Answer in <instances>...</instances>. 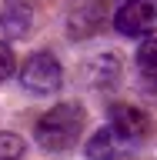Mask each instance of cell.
<instances>
[{
  "label": "cell",
  "mask_w": 157,
  "mask_h": 160,
  "mask_svg": "<svg viewBox=\"0 0 157 160\" xmlns=\"http://www.w3.org/2000/svg\"><path fill=\"white\" fill-rule=\"evenodd\" d=\"M20 83L30 90V93H40V97H47V93H57L60 83H64V67H60V60L47 50H37V53H30L24 60V67H20Z\"/></svg>",
  "instance_id": "cell-2"
},
{
  "label": "cell",
  "mask_w": 157,
  "mask_h": 160,
  "mask_svg": "<svg viewBox=\"0 0 157 160\" xmlns=\"http://www.w3.org/2000/svg\"><path fill=\"white\" fill-rule=\"evenodd\" d=\"M137 70L144 73V77L157 80V37H150V40L140 43V50H137Z\"/></svg>",
  "instance_id": "cell-7"
},
{
  "label": "cell",
  "mask_w": 157,
  "mask_h": 160,
  "mask_svg": "<svg viewBox=\"0 0 157 160\" xmlns=\"http://www.w3.org/2000/svg\"><path fill=\"white\" fill-rule=\"evenodd\" d=\"M114 27L124 37H154L157 33V0H124L114 13Z\"/></svg>",
  "instance_id": "cell-3"
},
{
  "label": "cell",
  "mask_w": 157,
  "mask_h": 160,
  "mask_svg": "<svg viewBox=\"0 0 157 160\" xmlns=\"http://www.w3.org/2000/svg\"><path fill=\"white\" fill-rule=\"evenodd\" d=\"M30 20V7L24 0H0V30L7 33V37H20V33H27Z\"/></svg>",
  "instance_id": "cell-6"
},
{
  "label": "cell",
  "mask_w": 157,
  "mask_h": 160,
  "mask_svg": "<svg viewBox=\"0 0 157 160\" xmlns=\"http://www.w3.org/2000/svg\"><path fill=\"white\" fill-rule=\"evenodd\" d=\"M107 127H114L120 137H127L130 143H140V140L150 133V120L140 107H130V103H110L107 107Z\"/></svg>",
  "instance_id": "cell-4"
},
{
  "label": "cell",
  "mask_w": 157,
  "mask_h": 160,
  "mask_svg": "<svg viewBox=\"0 0 157 160\" xmlns=\"http://www.w3.org/2000/svg\"><path fill=\"white\" fill-rule=\"evenodd\" d=\"M17 70V57H13V50H10L7 40H0V83L10 80V73Z\"/></svg>",
  "instance_id": "cell-9"
},
{
  "label": "cell",
  "mask_w": 157,
  "mask_h": 160,
  "mask_svg": "<svg viewBox=\"0 0 157 160\" xmlns=\"http://www.w3.org/2000/svg\"><path fill=\"white\" fill-rule=\"evenodd\" d=\"M134 147L137 143H130L127 137H120L114 127H100L84 143V153H87V160H120V157H127Z\"/></svg>",
  "instance_id": "cell-5"
},
{
  "label": "cell",
  "mask_w": 157,
  "mask_h": 160,
  "mask_svg": "<svg viewBox=\"0 0 157 160\" xmlns=\"http://www.w3.org/2000/svg\"><path fill=\"white\" fill-rule=\"evenodd\" d=\"M84 120H87V113H84L80 103H57V107H50L47 113L37 120L34 140H37V147H44L47 153H64V150L80 143Z\"/></svg>",
  "instance_id": "cell-1"
},
{
  "label": "cell",
  "mask_w": 157,
  "mask_h": 160,
  "mask_svg": "<svg viewBox=\"0 0 157 160\" xmlns=\"http://www.w3.org/2000/svg\"><path fill=\"white\" fill-rule=\"evenodd\" d=\"M24 150H27L24 137L10 133V130H0V160H20Z\"/></svg>",
  "instance_id": "cell-8"
}]
</instances>
